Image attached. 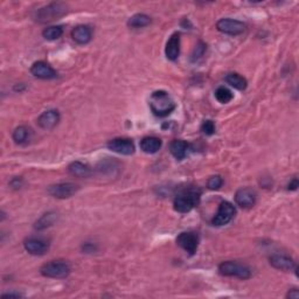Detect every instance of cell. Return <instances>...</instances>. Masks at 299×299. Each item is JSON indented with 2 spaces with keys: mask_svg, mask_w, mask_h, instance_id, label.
I'll return each mask as SVG.
<instances>
[{
  "mask_svg": "<svg viewBox=\"0 0 299 299\" xmlns=\"http://www.w3.org/2000/svg\"><path fill=\"white\" fill-rule=\"evenodd\" d=\"M200 199H201L200 189L194 187L183 189L174 198V209L179 213H188L199 205Z\"/></svg>",
  "mask_w": 299,
  "mask_h": 299,
  "instance_id": "obj_1",
  "label": "cell"
},
{
  "mask_svg": "<svg viewBox=\"0 0 299 299\" xmlns=\"http://www.w3.org/2000/svg\"><path fill=\"white\" fill-rule=\"evenodd\" d=\"M150 108L157 117H166L171 115L176 109V103L168 93L164 90H157L151 95Z\"/></svg>",
  "mask_w": 299,
  "mask_h": 299,
  "instance_id": "obj_2",
  "label": "cell"
},
{
  "mask_svg": "<svg viewBox=\"0 0 299 299\" xmlns=\"http://www.w3.org/2000/svg\"><path fill=\"white\" fill-rule=\"evenodd\" d=\"M219 272L225 277H235L240 279H249L251 277V270L244 264L226 261L219 266Z\"/></svg>",
  "mask_w": 299,
  "mask_h": 299,
  "instance_id": "obj_3",
  "label": "cell"
},
{
  "mask_svg": "<svg viewBox=\"0 0 299 299\" xmlns=\"http://www.w3.org/2000/svg\"><path fill=\"white\" fill-rule=\"evenodd\" d=\"M41 275L47 278L61 279L68 277L70 274V266L64 261H52V262L44 264L40 269Z\"/></svg>",
  "mask_w": 299,
  "mask_h": 299,
  "instance_id": "obj_4",
  "label": "cell"
},
{
  "mask_svg": "<svg viewBox=\"0 0 299 299\" xmlns=\"http://www.w3.org/2000/svg\"><path fill=\"white\" fill-rule=\"evenodd\" d=\"M67 13V6L62 3H53L37 10L35 20L39 22H49L61 18Z\"/></svg>",
  "mask_w": 299,
  "mask_h": 299,
  "instance_id": "obj_5",
  "label": "cell"
},
{
  "mask_svg": "<svg viewBox=\"0 0 299 299\" xmlns=\"http://www.w3.org/2000/svg\"><path fill=\"white\" fill-rule=\"evenodd\" d=\"M235 213H236V209L232 202L223 201L220 203V206H219L218 213L214 217L211 223L217 227L228 225V223L233 220Z\"/></svg>",
  "mask_w": 299,
  "mask_h": 299,
  "instance_id": "obj_6",
  "label": "cell"
},
{
  "mask_svg": "<svg viewBox=\"0 0 299 299\" xmlns=\"http://www.w3.org/2000/svg\"><path fill=\"white\" fill-rule=\"evenodd\" d=\"M217 28L219 32L228 35H240L245 31V25L240 20L230 18H223L218 21Z\"/></svg>",
  "mask_w": 299,
  "mask_h": 299,
  "instance_id": "obj_7",
  "label": "cell"
},
{
  "mask_svg": "<svg viewBox=\"0 0 299 299\" xmlns=\"http://www.w3.org/2000/svg\"><path fill=\"white\" fill-rule=\"evenodd\" d=\"M79 186L74 183H61L48 187V193L56 199H68L78 192Z\"/></svg>",
  "mask_w": 299,
  "mask_h": 299,
  "instance_id": "obj_8",
  "label": "cell"
},
{
  "mask_svg": "<svg viewBox=\"0 0 299 299\" xmlns=\"http://www.w3.org/2000/svg\"><path fill=\"white\" fill-rule=\"evenodd\" d=\"M177 243L180 248H183L185 251L188 252L189 255H194L199 247V235L192 232L181 233L177 237Z\"/></svg>",
  "mask_w": 299,
  "mask_h": 299,
  "instance_id": "obj_9",
  "label": "cell"
},
{
  "mask_svg": "<svg viewBox=\"0 0 299 299\" xmlns=\"http://www.w3.org/2000/svg\"><path fill=\"white\" fill-rule=\"evenodd\" d=\"M109 150L123 156H131L135 153V144L129 138H115L108 143Z\"/></svg>",
  "mask_w": 299,
  "mask_h": 299,
  "instance_id": "obj_10",
  "label": "cell"
},
{
  "mask_svg": "<svg viewBox=\"0 0 299 299\" xmlns=\"http://www.w3.org/2000/svg\"><path fill=\"white\" fill-rule=\"evenodd\" d=\"M256 193L251 188H241L238 189L235 194V202L237 206H240L243 209L252 208L256 203Z\"/></svg>",
  "mask_w": 299,
  "mask_h": 299,
  "instance_id": "obj_11",
  "label": "cell"
},
{
  "mask_svg": "<svg viewBox=\"0 0 299 299\" xmlns=\"http://www.w3.org/2000/svg\"><path fill=\"white\" fill-rule=\"evenodd\" d=\"M24 247L26 251L31 253V255H44L46 253L49 249V243L40 237H29L24 242Z\"/></svg>",
  "mask_w": 299,
  "mask_h": 299,
  "instance_id": "obj_12",
  "label": "cell"
},
{
  "mask_svg": "<svg viewBox=\"0 0 299 299\" xmlns=\"http://www.w3.org/2000/svg\"><path fill=\"white\" fill-rule=\"evenodd\" d=\"M31 73L34 76L41 79H53L58 77V73L52 66L45 61H37L31 67Z\"/></svg>",
  "mask_w": 299,
  "mask_h": 299,
  "instance_id": "obj_13",
  "label": "cell"
},
{
  "mask_svg": "<svg viewBox=\"0 0 299 299\" xmlns=\"http://www.w3.org/2000/svg\"><path fill=\"white\" fill-rule=\"evenodd\" d=\"M60 122V113L58 110H48L41 113L37 118V125L44 130H52Z\"/></svg>",
  "mask_w": 299,
  "mask_h": 299,
  "instance_id": "obj_14",
  "label": "cell"
},
{
  "mask_svg": "<svg viewBox=\"0 0 299 299\" xmlns=\"http://www.w3.org/2000/svg\"><path fill=\"white\" fill-rule=\"evenodd\" d=\"M165 54L166 58L171 61H176L179 58L180 54V34L174 33L173 35L169 37L167 44H166L165 48Z\"/></svg>",
  "mask_w": 299,
  "mask_h": 299,
  "instance_id": "obj_15",
  "label": "cell"
},
{
  "mask_svg": "<svg viewBox=\"0 0 299 299\" xmlns=\"http://www.w3.org/2000/svg\"><path fill=\"white\" fill-rule=\"evenodd\" d=\"M71 37H73V40L78 45L89 44L93 37L92 28L86 25H78L71 31Z\"/></svg>",
  "mask_w": 299,
  "mask_h": 299,
  "instance_id": "obj_16",
  "label": "cell"
},
{
  "mask_svg": "<svg viewBox=\"0 0 299 299\" xmlns=\"http://www.w3.org/2000/svg\"><path fill=\"white\" fill-rule=\"evenodd\" d=\"M270 264L275 269H278V270L283 271H290L292 269H296V263L292 259H290L289 256L284 255H274L270 257Z\"/></svg>",
  "mask_w": 299,
  "mask_h": 299,
  "instance_id": "obj_17",
  "label": "cell"
},
{
  "mask_svg": "<svg viewBox=\"0 0 299 299\" xmlns=\"http://www.w3.org/2000/svg\"><path fill=\"white\" fill-rule=\"evenodd\" d=\"M188 150L189 144L185 141H180V139L173 141L171 143V145H169V151H171L172 156L178 159V160H183V159L186 158Z\"/></svg>",
  "mask_w": 299,
  "mask_h": 299,
  "instance_id": "obj_18",
  "label": "cell"
},
{
  "mask_svg": "<svg viewBox=\"0 0 299 299\" xmlns=\"http://www.w3.org/2000/svg\"><path fill=\"white\" fill-rule=\"evenodd\" d=\"M162 142L160 138L158 137H145L141 141V149L144 151L145 153L149 154H153L157 153L159 150L161 149Z\"/></svg>",
  "mask_w": 299,
  "mask_h": 299,
  "instance_id": "obj_19",
  "label": "cell"
},
{
  "mask_svg": "<svg viewBox=\"0 0 299 299\" xmlns=\"http://www.w3.org/2000/svg\"><path fill=\"white\" fill-rule=\"evenodd\" d=\"M68 172L76 178H89L93 174L92 168L81 161H74L68 166Z\"/></svg>",
  "mask_w": 299,
  "mask_h": 299,
  "instance_id": "obj_20",
  "label": "cell"
},
{
  "mask_svg": "<svg viewBox=\"0 0 299 299\" xmlns=\"http://www.w3.org/2000/svg\"><path fill=\"white\" fill-rule=\"evenodd\" d=\"M226 82L228 83L230 87H233V88H235L237 90H244L248 86L247 79H245L243 76H241V75L237 74V73L227 74Z\"/></svg>",
  "mask_w": 299,
  "mask_h": 299,
  "instance_id": "obj_21",
  "label": "cell"
},
{
  "mask_svg": "<svg viewBox=\"0 0 299 299\" xmlns=\"http://www.w3.org/2000/svg\"><path fill=\"white\" fill-rule=\"evenodd\" d=\"M150 24H151V18L143 13L135 14V16H132L127 21V25L132 28H143V27H146V26H149Z\"/></svg>",
  "mask_w": 299,
  "mask_h": 299,
  "instance_id": "obj_22",
  "label": "cell"
},
{
  "mask_svg": "<svg viewBox=\"0 0 299 299\" xmlns=\"http://www.w3.org/2000/svg\"><path fill=\"white\" fill-rule=\"evenodd\" d=\"M56 219H58V214L54 213V211H49V213L44 214L42 217H41L39 220L35 222V229L37 230H44L48 228V227L53 226V223L56 221Z\"/></svg>",
  "mask_w": 299,
  "mask_h": 299,
  "instance_id": "obj_23",
  "label": "cell"
},
{
  "mask_svg": "<svg viewBox=\"0 0 299 299\" xmlns=\"http://www.w3.org/2000/svg\"><path fill=\"white\" fill-rule=\"evenodd\" d=\"M29 137H31V129L25 125L18 126L16 130L13 131V141L19 144V145L28 142Z\"/></svg>",
  "mask_w": 299,
  "mask_h": 299,
  "instance_id": "obj_24",
  "label": "cell"
},
{
  "mask_svg": "<svg viewBox=\"0 0 299 299\" xmlns=\"http://www.w3.org/2000/svg\"><path fill=\"white\" fill-rule=\"evenodd\" d=\"M63 34V28L61 26H51V27H47L42 32V35L46 40H56L59 37H61Z\"/></svg>",
  "mask_w": 299,
  "mask_h": 299,
  "instance_id": "obj_25",
  "label": "cell"
},
{
  "mask_svg": "<svg viewBox=\"0 0 299 299\" xmlns=\"http://www.w3.org/2000/svg\"><path fill=\"white\" fill-rule=\"evenodd\" d=\"M215 97H217V100L220 102L222 104H226L228 103L233 100V93L230 92L228 88H226V87H220V88L217 89V92H215Z\"/></svg>",
  "mask_w": 299,
  "mask_h": 299,
  "instance_id": "obj_26",
  "label": "cell"
},
{
  "mask_svg": "<svg viewBox=\"0 0 299 299\" xmlns=\"http://www.w3.org/2000/svg\"><path fill=\"white\" fill-rule=\"evenodd\" d=\"M223 185V179L220 176H213L210 177L207 181V187L211 189V191H217L220 189Z\"/></svg>",
  "mask_w": 299,
  "mask_h": 299,
  "instance_id": "obj_27",
  "label": "cell"
},
{
  "mask_svg": "<svg viewBox=\"0 0 299 299\" xmlns=\"http://www.w3.org/2000/svg\"><path fill=\"white\" fill-rule=\"evenodd\" d=\"M206 45L203 42H199L198 46L194 48V52L192 54V61H198L199 59H201L203 55H205L206 52Z\"/></svg>",
  "mask_w": 299,
  "mask_h": 299,
  "instance_id": "obj_28",
  "label": "cell"
},
{
  "mask_svg": "<svg viewBox=\"0 0 299 299\" xmlns=\"http://www.w3.org/2000/svg\"><path fill=\"white\" fill-rule=\"evenodd\" d=\"M215 130H217V127H215V124L213 120H205V122L202 123L201 125V131L205 134L206 136H211L215 134Z\"/></svg>",
  "mask_w": 299,
  "mask_h": 299,
  "instance_id": "obj_29",
  "label": "cell"
},
{
  "mask_svg": "<svg viewBox=\"0 0 299 299\" xmlns=\"http://www.w3.org/2000/svg\"><path fill=\"white\" fill-rule=\"evenodd\" d=\"M82 250L86 253H92L94 251L97 250V247L93 243H84L82 245Z\"/></svg>",
  "mask_w": 299,
  "mask_h": 299,
  "instance_id": "obj_30",
  "label": "cell"
},
{
  "mask_svg": "<svg viewBox=\"0 0 299 299\" xmlns=\"http://www.w3.org/2000/svg\"><path fill=\"white\" fill-rule=\"evenodd\" d=\"M298 186H299L298 179L297 178H293V179L289 183V185H287V189H289V191H296Z\"/></svg>",
  "mask_w": 299,
  "mask_h": 299,
  "instance_id": "obj_31",
  "label": "cell"
},
{
  "mask_svg": "<svg viewBox=\"0 0 299 299\" xmlns=\"http://www.w3.org/2000/svg\"><path fill=\"white\" fill-rule=\"evenodd\" d=\"M286 298L290 299H298L299 298V291L297 289H291L286 294Z\"/></svg>",
  "mask_w": 299,
  "mask_h": 299,
  "instance_id": "obj_32",
  "label": "cell"
},
{
  "mask_svg": "<svg viewBox=\"0 0 299 299\" xmlns=\"http://www.w3.org/2000/svg\"><path fill=\"white\" fill-rule=\"evenodd\" d=\"M22 185V179L21 178H14V179L11 181V186L13 188H20Z\"/></svg>",
  "mask_w": 299,
  "mask_h": 299,
  "instance_id": "obj_33",
  "label": "cell"
},
{
  "mask_svg": "<svg viewBox=\"0 0 299 299\" xmlns=\"http://www.w3.org/2000/svg\"><path fill=\"white\" fill-rule=\"evenodd\" d=\"M2 297L4 299H5V298H20L21 294L20 293H13V292H11V293H4Z\"/></svg>",
  "mask_w": 299,
  "mask_h": 299,
  "instance_id": "obj_34",
  "label": "cell"
}]
</instances>
